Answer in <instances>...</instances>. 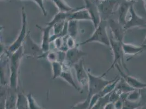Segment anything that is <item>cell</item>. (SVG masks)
<instances>
[{
  "mask_svg": "<svg viewBox=\"0 0 146 109\" xmlns=\"http://www.w3.org/2000/svg\"><path fill=\"white\" fill-rule=\"evenodd\" d=\"M24 54L22 47L17 51L9 55L10 60L9 63V84L10 87L13 90L17 88L19 84V68L21 61Z\"/></svg>",
  "mask_w": 146,
  "mask_h": 109,
  "instance_id": "cell-1",
  "label": "cell"
},
{
  "mask_svg": "<svg viewBox=\"0 0 146 109\" xmlns=\"http://www.w3.org/2000/svg\"><path fill=\"white\" fill-rule=\"evenodd\" d=\"M108 21H101L100 23L95 28V31L91 36L78 45H82L88 43L96 42L110 48V37L108 32Z\"/></svg>",
  "mask_w": 146,
  "mask_h": 109,
  "instance_id": "cell-2",
  "label": "cell"
},
{
  "mask_svg": "<svg viewBox=\"0 0 146 109\" xmlns=\"http://www.w3.org/2000/svg\"><path fill=\"white\" fill-rule=\"evenodd\" d=\"M110 48L112 50V52L113 54V62L109 68L108 70L103 74L104 76H105L110 71L115 68V66L118 64L120 67L123 68L126 71L129 72L128 68L124 61V53L122 48V43L116 41L115 39L112 38V37L110 35Z\"/></svg>",
  "mask_w": 146,
  "mask_h": 109,
  "instance_id": "cell-3",
  "label": "cell"
},
{
  "mask_svg": "<svg viewBox=\"0 0 146 109\" xmlns=\"http://www.w3.org/2000/svg\"><path fill=\"white\" fill-rule=\"evenodd\" d=\"M27 30V18L24 7L21 8V26L18 36L12 44L7 49L8 54H12L22 47L25 39L28 35Z\"/></svg>",
  "mask_w": 146,
  "mask_h": 109,
  "instance_id": "cell-4",
  "label": "cell"
},
{
  "mask_svg": "<svg viewBox=\"0 0 146 109\" xmlns=\"http://www.w3.org/2000/svg\"><path fill=\"white\" fill-rule=\"evenodd\" d=\"M22 49L24 56L32 57L37 58L45 57V54L43 52L40 45H39L32 38L30 32L25 39L24 42L22 45Z\"/></svg>",
  "mask_w": 146,
  "mask_h": 109,
  "instance_id": "cell-5",
  "label": "cell"
},
{
  "mask_svg": "<svg viewBox=\"0 0 146 109\" xmlns=\"http://www.w3.org/2000/svg\"><path fill=\"white\" fill-rule=\"evenodd\" d=\"M88 75V87L90 94L102 91L104 88L112 82L115 79L108 80L104 79L103 75L96 76L92 74L89 70H87Z\"/></svg>",
  "mask_w": 146,
  "mask_h": 109,
  "instance_id": "cell-6",
  "label": "cell"
},
{
  "mask_svg": "<svg viewBox=\"0 0 146 109\" xmlns=\"http://www.w3.org/2000/svg\"><path fill=\"white\" fill-rule=\"evenodd\" d=\"M118 3V0H105L97 2L101 21H108L111 19Z\"/></svg>",
  "mask_w": 146,
  "mask_h": 109,
  "instance_id": "cell-7",
  "label": "cell"
},
{
  "mask_svg": "<svg viewBox=\"0 0 146 109\" xmlns=\"http://www.w3.org/2000/svg\"><path fill=\"white\" fill-rule=\"evenodd\" d=\"M129 14L130 17L124 27L125 30L127 31L135 27L146 28V19L140 17L136 13L134 9V3L130 6Z\"/></svg>",
  "mask_w": 146,
  "mask_h": 109,
  "instance_id": "cell-8",
  "label": "cell"
},
{
  "mask_svg": "<svg viewBox=\"0 0 146 109\" xmlns=\"http://www.w3.org/2000/svg\"><path fill=\"white\" fill-rule=\"evenodd\" d=\"M111 31V36L116 41L121 43H123L125 36V30L124 26L121 24L117 20L110 19L108 21Z\"/></svg>",
  "mask_w": 146,
  "mask_h": 109,
  "instance_id": "cell-9",
  "label": "cell"
},
{
  "mask_svg": "<svg viewBox=\"0 0 146 109\" xmlns=\"http://www.w3.org/2000/svg\"><path fill=\"white\" fill-rule=\"evenodd\" d=\"M87 54L82 51L79 48V45H78L74 48L69 49L66 52V62L70 67L73 66L78 63L80 60H82V58L84 56H87Z\"/></svg>",
  "mask_w": 146,
  "mask_h": 109,
  "instance_id": "cell-10",
  "label": "cell"
},
{
  "mask_svg": "<svg viewBox=\"0 0 146 109\" xmlns=\"http://www.w3.org/2000/svg\"><path fill=\"white\" fill-rule=\"evenodd\" d=\"M73 68L75 69L76 78L78 83L82 86H88V75L87 70L86 69L84 66L83 60L82 59L78 63L75 64L73 66Z\"/></svg>",
  "mask_w": 146,
  "mask_h": 109,
  "instance_id": "cell-11",
  "label": "cell"
},
{
  "mask_svg": "<svg viewBox=\"0 0 146 109\" xmlns=\"http://www.w3.org/2000/svg\"><path fill=\"white\" fill-rule=\"evenodd\" d=\"M115 68L119 72L121 75V77L124 79L125 82L129 85L130 87L133 88L135 90H140L146 87V83L141 81L140 80L136 78L134 76H130L127 74L123 72L122 69L120 68V66L118 64L115 66Z\"/></svg>",
  "mask_w": 146,
  "mask_h": 109,
  "instance_id": "cell-12",
  "label": "cell"
},
{
  "mask_svg": "<svg viewBox=\"0 0 146 109\" xmlns=\"http://www.w3.org/2000/svg\"><path fill=\"white\" fill-rule=\"evenodd\" d=\"M36 26L42 32V39L40 46L43 52L46 54L50 51V44L51 43L50 38L51 36L50 35V32L52 29V26L48 25H46V27H42L38 25H36Z\"/></svg>",
  "mask_w": 146,
  "mask_h": 109,
  "instance_id": "cell-13",
  "label": "cell"
},
{
  "mask_svg": "<svg viewBox=\"0 0 146 109\" xmlns=\"http://www.w3.org/2000/svg\"><path fill=\"white\" fill-rule=\"evenodd\" d=\"M68 20L75 21H91V14L85 7L75 8L71 13Z\"/></svg>",
  "mask_w": 146,
  "mask_h": 109,
  "instance_id": "cell-14",
  "label": "cell"
},
{
  "mask_svg": "<svg viewBox=\"0 0 146 109\" xmlns=\"http://www.w3.org/2000/svg\"><path fill=\"white\" fill-rule=\"evenodd\" d=\"M134 2H129L125 1L124 2H122L119 4L117 9L118 14V21L124 27L127 22V17L128 13H129V9L130 6Z\"/></svg>",
  "mask_w": 146,
  "mask_h": 109,
  "instance_id": "cell-15",
  "label": "cell"
},
{
  "mask_svg": "<svg viewBox=\"0 0 146 109\" xmlns=\"http://www.w3.org/2000/svg\"><path fill=\"white\" fill-rule=\"evenodd\" d=\"M122 48L124 54L130 56L139 54L146 51V44L136 45L132 44L123 42L122 43Z\"/></svg>",
  "mask_w": 146,
  "mask_h": 109,
  "instance_id": "cell-16",
  "label": "cell"
},
{
  "mask_svg": "<svg viewBox=\"0 0 146 109\" xmlns=\"http://www.w3.org/2000/svg\"><path fill=\"white\" fill-rule=\"evenodd\" d=\"M62 64L63 67V70L60 78L66 81L68 84L73 86L76 90H78V87L74 81L71 70V68L72 67L69 66L66 62H63L62 63Z\"/></svg>",
  "mask_w": 146,
  "mask_h": 109,
  "instance_id": "cell-17",
  "label": "cell"
},
{
  "mask_svg": "<svg viewBox=\"0 0 146 109\" xmlns=\"http://www.w3.org/2000/svg\"><path fill=\"white\" fill-rule=\"evenodd\" d=\"M52 76V79L55 80L58 78H60L61 74L63 70V64L59 61H55L51 63Z\"/></svg>",
  "mask_w": 146,
  "mask_h": 109,
  "instance_id": "cell-18",
  "label": "cell"
},
{
  "mask_svg": "<svg viewBox=\"0 0 146 109\" xmlns=\"http://www.w3.org/2000/svg\"><path fill=\"white\" fill-rule=\"evenodd\" d=\"M57 7L58 12H70L75 9L70 6L65 0H51Z\"/></svg>",
  "mask_w": 146,
  "mask_h": 109,
  "instance_id": "cell-19",
  "label": "cell"
},
{
  "mask_svg": "<svg viewBox=\"0 0 146 109\" xmlns=\"http://www.w3.org/2000/svg\"><path fill=\"white\" fill-rule=\"evenodd\" d=\"M72 12L67 13L58 12L55 14L54 18L51 19V20L50 22H49L47 24V25L52 26L56 24V23H58V22H60L62 21H65V20H68L69 16H70L71 13Z\"/></svg>",
  "mask_w": 146,
  "mask_h": 109,
  "instance_id": "cell-20",
  "label": "cell"
},
{
  "mask_svg": "<svg viewBox=\"0 0 146 109\" xmlns=\"http://www.w3.org/2000/svg\"><path fill=\"white\" fill-rule=\"evenodd\" d=\"M116 89L120 91L121 93H129L135 90L128 85L125 81L121 77H120V79L116 86Z\"/></svg>",
  "mask_w": 146,
  "mask_h": 109,
  "instance_id": "cell-21",
  "label": "cell"
},
{
  "mask_svg": "<svg viewBox=\"0 0 146 109\" xmlns=\"http://www.w3.org/2000/svg\"><path fill=\"white\" fill-rule=\"evenodd\" d=\"M77 21L75 20H68V36L72 37L75 38L78 35V25Z\"/></svg>",
  "mask_w": 146,
  "mask_h": 109,
  "instance_id": "cell-22",
  "label": "cell"
},
{
  "mask_svg": "<svg viewBox=\"0 0 146 109\" xmlns=\"http://www.w3.org/2000/svg\"><path fill=\"white\" fill-rule=\"evenodd\" d=\"M140 98V90H134L128 93L127 99L134 102H139Z\"/></svg>",
  "mask_w": 146,
  "mask_h": 109,
  "instance_id": "cell-23",
  "label": "cell"
},
{
  "mask_svg": "<svg viewBox=\"0 0 146 109\" xmlns=\"http://www.w3.org/2000/svg\"><path fill=\"white\" fill-rule=\"evenodd\" d=\"M141 107L139 102H134L126 99L123 102L122 109H136Z\"/></svg>",
  "mask_w": 146,
  "mask_h": 109,
  "instance_id": "cell-24",
  "label": "cell"
},
{
  "mask_svg": "<svg viewBox=\"0 0 146 109\" xmlns=\"http://www.w3.org/2000/svg\"><path fill=\"white\" fill-rule=\"evenodd\" d=\"M45 58H47L49 62L52 63L53 62L58 61V52L53 51H49L45 54Z\"/></svg>",
  "mask_w": 146,
  "mask_h": 109,
  "instance_id": "cell-25",
  "label": "cell"
},
{
  "mask_svg": "<svg viewBox=\"0 0 146 109\" xmlns=\"http://www.w3.org/2000/svg\"><path fill=\"white\" fill-rule=\"evenodd\" d=\"M66 42L67 47L69 49L74 48L78 45V44H76V43L75 38H73L72 37L69 36L68 35L66 36Z\"/></svg>",
  "mask_w": 146,
  "mask_h": 109,
  "instance_id": "cell-26",
  "label": "cell"
},
{
  "mask_svg": "<svg viewBox=\"0 0 146 109\" xmlns=\"http://www.w3.org/2000/svg\"><path fill=\"white\" fill-rule=\"evenodd\" d=\"M140 98L139 103L140 106L143 107L146 105V87L140 89Z\"/></svg>",
  "mask_w": 146,
  "mask_h": 109,
  "instance_id": "cell-27",
  "label": "cell"
},
{
  "mask_svg": "<svg viewBox=\"0 0 146 109\" xmlns=\"http://www.w3.org/2000/svg\"><path fill=\"white\" fill-rule=\"evenodd\" d=\"M64 37H62L57 38L53 42L55 48L58 51H60L61 49L62 48L64 44Z\"/></svg>",
  "mask_w": 146,
  "mask_h": 109,
  "instance_id": "cell-28",
  "label": "cell"
},
{
  "mask_svg": "<svg viewBox=\"0 0 146 109\" xmlns=\"http://www.w3.org/2000/svg\"><path fill=\"white\" fill-rule=\"evenodd\" d=\"M33 2H35L36 5L39 7L42 12L43 13L44 16L46 17L47 15V11L45 9V7L44 3V0H33Z\"/></svg>",
  "mask_w": 146,
  "mask_h": 109,
  "instance_id": "cell-29",
  "label": "cell"
},
{
  "mask_svg": "<svg viewBox=\"0 0 146 109\" xmlns=\"http://www.w3.org/2000/svg\"><path fill=\"white\" fill-rule=\"evenodd\" d=\"M124 101L121 99V100H118L116 102V104L115 105V106L117 109H122Z\"/></svg>",
  "mask_w": 146,
  "mask_h": 109,
  "instance_id": "cell-30",
  "label": "cell"
},
{
  "mask_svg": "<svg viewBox=\"0 0 146 109\" xmlns=\"http://www.w3.org/2000/svg\"><path fill=\"white\" fill-rule=\"evenodd\" d=\"M84 1L85 2V7L90 6L92 3H93V2L91 0H84Z\"/></svg>",
  "mask_w": 146,
  "mask_h": 109,
  "instance_id": "cell-31",
  "label": "cell"
},
{
  "mask_svg": "<svg viewBox=\"0 0 146 109\" xmlns=\"http://www.w3.org/2000/svg\"><path fill=\"white\" fill-rule=\"evenodd\" d=\"M125 1H126L127 2H134L135 1H138V0H125ZM142 1H145V0H142Z\"/></svg>",
  "mask_w": 146,
  "mask_h": 109,
  "instance_id": "cell-32",
  "label": "cell"
},
{
  "mask_svg": "<svg viewBox=\"0 0 146 109\" xmlns=\"http://www.w3.org/2000/svg\"><path fill=\"white\" fill-rule=\"evenodd\" d=\"M142 44H146V37H145V40H144V41H143Z\"/></svg>",
  "mask_w": 146,
  "mask_h": 109,
  "instance_id": "cell-33",
  "label": "cell"
},
{
  "mask_svg": "<svg viewBox=\"0 0 146 109\" xmlns=\"http://www.w3.org/2000/svg\"><path fill=\"white\" fill-rule=\"evenodd\" d=\"M144 2H145V9H146V0H145V1H144Z\"/></svg>",
  "mask_w": 146,
  "mask_h": 109,
  "instance_id": "cell-34",
  "label": "cell"
},
{
  "mask_svg": "<svg viewBox=\"0 0 146 109\" xmlns=\"http://www.w3.org/2000/svg\"><path fill=\"white\" fill-rule=\"evenodd\" d=\"M105 1V0H96V2H101V1Z\"/></svg>",
  "mask_w": 146,
  "mask_h": 109,
  "instance_id": "cell-35",
  "label": "cell"
},
{
  "mask_svg": "<svg viewBox=\"0 0 146 109\" xmlns=\"http://www.w3.org/2000/svg\"><path fill=\"white\" fill-rule=\"evenodd\" d=\"M142 109V107H139V108H137V109Z\"/></svg>",
  "mask_w": 146,
  "mask_h": 109,
  "instance_id": "cell-36",
  "label": "cell"
},
{
  "mask_svg": "<svg viewBox=\"0 0 146 109\" xmlns=\"http://www.w3.org/2000/svg\"><path fill=\"white\" fill-rule=\"evenodd\" d=\"M20 1H33V0H20Z\"/></svg>",
  "mask_w": 146,
  "mask_h": 109,
  "instance_id": "cell-37",
  "label": "cell"
}]
</instances>
